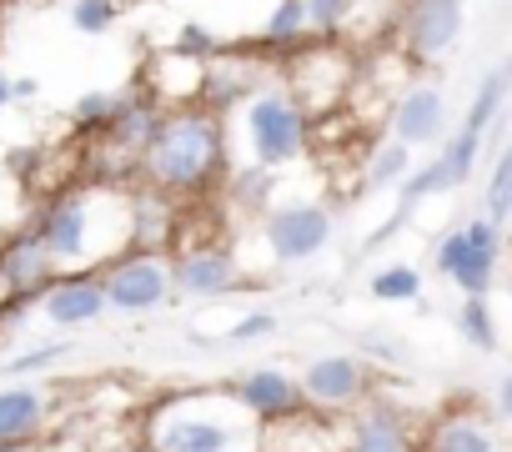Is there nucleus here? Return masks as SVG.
Segmentation results:
<instances>
[{
  "label": "nucleus",
  "instance_id": "f257e3e1",
  "mask_svg": "<svg viewBox=\"0 0 512 452\" xmlns=\"http://www.w3.org/2000/svg\"><path fill=\"white\" fill-rule=\"evenodd\" d=\"M31 232L46 242L61 272H101L136 247V191L71 186L36 211Z\"/></svg>",
  "mask_w": 512,
  "mask_h": 452
},
{
  "label": "nucleus",
  "instance_id": "f03ea898",
  "mask_svg": "<svg viewBox=\"0 0 512 452\" xmlns=\"http://www.w3.org/2000/svg\"><path fill=\"white\" fill-rule=\"evenodd\" d=\"M141 442L151 452H267V422L236 392H171L146 412Z\"/></svg>",
  "mask_w": 512,
  "mask_h": 452
},
{
  "label": "nucleus",
  "instance_id": "7ed1b4c3",
  "mask_svg": "<svg viewBox=\"0 0 512 452\" xmlns=\"http://www.w3.org/2000/svg\"><path fill=\"white\" fill-rule=\"evenodd\" d=\"M226 166V121L211 111V106H176V111H161L146 151L136 156V176L141 186L181 201V196H196L206 191Z\"/></svg>",
  "mask_w": 512,
  "mask_h": 452
},
{
  "label": "nucleus",
  "instance_id": "20e7f679",
  "mask_svg": "<svg viewBox=\"0 0 512 452\" xmlns=\"http://www.w3.org/2000/svg\"><path fill=\"white\" fill-rule=\"evenodd\" d=\"M221 121H226V161L236 151V166L287 171L307 156V106L292 96L287 81L256 86Z\"/></svg>",
  "mask_w": 512,
  "mask_h": 452
},
{
  "label": "nucleus",
  "instance_id": "39448f33",
  "mask_svg": "<svg viewBox=\"0 0 512 452\" xmlns=\"http://www.w3.org/2000/svg\"><path fill=\"white\" fill-rule=\"evenodd\" d=\"M437 277L452 282L462 297L472 292H492L497 282V262H502V221L492 216H472L462 226H452V232L437 242Z\"/></svg>",
  "mask_w": 512,
  "mask_h": 452
},
{
  "label": "nucleus",
  "instance_id": "423d86ee",
  "mask_svg": "<svg viewBox=\"0 0 512 452\" xmlns=\"http://www.w3.org/2000/svg\"><path fill=\"white\" fill-rule=\"evenodd\" d=\"M101 287H106L111 312L141 317V312H151V307H161V302L176 297L171 257L156 252V247H131V252H121L116 262L101 267Z\"/></svg>",
  "mask_w": 512,
  "mask_h": 452
},
{
  "label": "nucleus",
  "instance_id": "0eeeda50",
  "mask_svg": "<svg viewBox=\"0 0 512 452\" xmlns=\"http://www.w3.org/2000/svg\"><path fill=\"white\" fill-rule=\"evenodd\" d=\"M262 247L272 252V262L282 267H302L312 257H322L332 247V211L322 201H282V206H267L262 211Z\"/></svg>",
  "mask_w": 512,
  "mask_h": 452
},
{
  "label": "nucleus",
  "instance_id": "6e6552de",
  "mask_svg": "<svg viewBox=\"0 0 512 452\" xmlns=\"http://www.w3.org/2000/svg\"><path fill=\"white\" fill-rule=\"evenodd\" d=\"M462 21H467V0H402L397 41L417 66H437L462 41Z\"/></svg>",
  "mask_w": 512,
  "mask_h": 452
},
{
  "label": "nucleus",
  "instance_id": "1a4fd4ad",
  "mask_svg": "<svg viewBox=\"0 0 512 452\" xmlns=\"http://www.w3.org/2000/svg\"><path fill=\"white\" fill-rule=\"evenodd\" d=\"M302 392H307V407H317V412H352L367 402L372 372L357 352H322L307 362Z\"/></svg>",
  "mask_w": 512,
  "mask_h": 452
},
{
  "label": "nucleus",
  "instance_id": "9d476101",
  "mask_svg": "<svg viewBox=\"0 0 512 452\" xmlns=\"http://www.w3.org/2000/svg\"><path fill=\"white\" fill-rule=\"evenodd\" d=\"M36 312L61 327V332H76V327H91L111 312L106 302V287H101V272H61L41 297H36Z\"/></svg>",
  "mask_w": 512,
  "mask_h": 452
},
{
  "label": "nucleus",
  "instance_id": "9b49d317",
  "mask_svg": "<svg viewBox=\"0 0 512 452\" xmlns=\"http://www.w3.org/2000/svg\"><path fill=\"white\" fill-rule=\"evenodd\" d=\"M56 277H61V267L31 226L26 232H6V247H0V287H6L11 302H36Z\"/></svg>",
  "mask_w": 512,
  "mask_h": 452
},
{
  "label": "nucleus",
  "instance_id": "f8f14e48",
  "mask_svg": "<svg viewBox=\"0 0 512 452\" xmlns=\"http://www.w3.org/2000/svg\"><path fill=\"white\" fill-rule=\"evenodd\" d=\"M332 442H337V452H422L412 422L397 407H387V402L352 407L342 437H332Z\"/></svg>",
  "mask_w": 512,
  "mask_h": 452
},
{
  "label": "nucleus",
  "instance_id": "ddd939ff",
  "mask_svg": "<svg viewBox=\"0 0 512 452\" xmlns=\"http://www.w3.org/2000/svg\"><path fill=\"white\" fill-rule=\"evenodd\" d=\"M387 131L397 141H407L412 151L417 146H442L447 141V96H442V86H432V81L407 86L387 111Z\"/></svg>",
  "mask_w": 512,
  "mask_h": 452
},
{
  "label": "nucleus",
  "instance_id": "4468645a",
  "mask_svg": "<svg viewBox=\"0 0 512 452\" xmlns=\"http://www.w3.org/2000/svg\"><path fill=\"white\" fill-rule=\"evenodd\" d=\"M231 392H236L256 417H262L267 427H272V422H292V417H302V407H307L302 377H292V372H282V367H251V372L236 377Z\"/></svg>",
  "mask_w": 512,
  "mask_h": 452
},
{
  "label": "nucleus",
  "instance_id": "2eb2a0df",
  "mask_svg": "<svg viewBox=\"0 0 512 452\" xmlns=\"http://www.w3.org/2000/svg\"><path fill=\"white\" fill-rule=\"evenodd\" d=\"M241 277L236 257L226 247H181L171 257V282H176V297H191V302H211L221 292H231Z\"/></svg>",
  "mask_w": 512,
  "mask_h": 452
},
{
  "label": "nucleus",
  "instance_id": "dca6fc26",
  "mask_svg": "<svg viewBox=\"0 0 512 452\" xmlns=\"http://www.w3.org/2000/svg\"><path fill=\"white\" fill-rule=\"evenodd\" d=\"M422 452H512V437L492 417H482L472 407H452L427 427Z\"/></svg>",
  "mask_w": 512,
  "mask_h": 452
},
{
  "label": "nucleus",
  "instance_id": "f3484780",
  "mask_svg": "<svg viewBox=\"0 0 512 452\" xmlns=\"http://www.w3.org/2000/svg\"><path fill=\"white\" fill-rule=\"evenodd\" d=\"M51 412H56V397L36 382L0 387V442H11V447L41 442V432L51 427Z\"/></svg>",
  "mask_w": 512,
  "mask_h": 452
},
{
  "label": "nucleus",
  "instance_id": "a211bd4d",
  "mask_svg": "<svg viewBox=\"0 0 512 452\" xmlns=\"http://www.w3.org/2000/svg\"><path fill=\"white\" fill-rule=\"evenodd\" d=\"M507 96H512V61L492 66V71L477 81L472 106H467V116H462L457 126H467V131H477V136H492V126H497V116H502Z\"/></svg>",
  "mask_w": 512,
  "mask_h": 452
},
{
  "label": "nucleus",
  "instance_id": "6ab92c4d",
  "mask_svg": "<svg viewBox=\"0 0 512 452\" xmlns=\"http://www.w3.org/2000/svg\"><path fill=\"white\" fill-rule=\"evenodd\" d=\"M362 0H302V16H307V36L312 41H337L352 31Z\"/></svg>",
  "mask_w": 512,
  "mask_h": 452
},
{
  "label": "nucleus",
  "instance_id": "aec40b11",
  "mask_svg": "<svg viewBox=\"0 0 512 452\" xmlns=\"http://www.w3.org/2000/svg\"><path fill=\"white\" fill-rule=\"evenodd\" d=\"M412 166H417V161H412V146H407V141H397V136H387V141L367 156V186H372V191L402 186Z\"/></svg>",
  "mask_w": 512,
  "mask_h": 452
},
{
  "label": "nucleus",
  "instance_id": "412c9836",
  "mask_svg": "<svg viewBox=\"0 0 512 452\" xmlns=\"http://www.w3.org/2000/svg\"><path fill=\"white\" fill-rule=\"evenodd\" d=\"M397 191H402V206H397V211L407 216V211H412V206H422L427 196H442V191H457V186H452V171H447V161L432 151V161L412 166V171H407V181H402Z\"/></svg>",
  "mask_w": 512,
  "mask_h": 452
},
{
  "label": "nucleus",
  "instance_id": "4be33fe9",
  "mask_svg": "<svg viewBox=\"0 0 512 452\" xmlns=\"http://www.w3.org/2000/svg\"><path fill=\"white\" fill-rule=\"evenodd\" d=\"M367 292L377 302H417L422 297V272L412 262H382L372 277H367Z\"/></svg>",
  "mask_w": 512,
  "mask_h": 452
},
{
  "label": "nucleus",
  "instance_id": "5701e85b",
  "mask_svg": "<svg viewBox=\"0 0 512 452\" xmlns=\"http://www.w3.org/2000/svg\"><path fill=\"white\" fill-rule=\"evenodd\" d=\"M457 332L472 342V352H492V347H497V312L487 307V292L462 297V307H457Z\"/></svg>",
  "mask_w": 512,
  "mask_h": 452
},
{
  "label": "nucleus",
  "instance_id": "b1692460",
  "mask_svg": "<svg viewBox=\"0 0 512 452\" xmlns=\"http://www.w3.org/2000/svg\"><path fill=\"white\" fill-rule=\"evenodd\" d=\"M262 41H267L272 51L312 46V36H307V16H302V0H282V6L267 16V26H262Z\"/></svg>",
  "mask_w": 512,
  "mask_h": 452
},
{
  "label": "nucleus",
  "instance_id": "393cba45",
  "mask_svg": "<svg viewBox=\"0 0 512 452\" xmlns=\"http://www.w3.org/2000/svg\"><path fill=\"white\" fill-rule=\"evenodd\" d=\"M482 151H487V136H477V131H467V126H457V131L442 141V151H437V156L447 161L452 186H467V181H472V171H477Z\"/></svg>",
  "mask_w": 512,
  "mask_h": 452
},
{
  "label": "nucleus",
  "instance_id": "a878e982",
  "mask_svg": "<svg viewBox=\"0 0 512 452\" xmlns=\"http://www.w3.org/2000/svg\"><path fill=\"white\" fill-rule=\"evenodd\" d=\"M121 101H126V96H116V91H86V96H76V101H71V126H76V131L101 136V131L116 121Z\"/></svg>",
  "mask_w": 512,
  "mask_h": 452
},
{
  "label": "nucleus",
  "instance_id": "bb28decb",
  "mask_svg": "<svg viewBox=\"0 0 512 452\" xmlns=\"http://www.w3.org/2000/svg\"><path fill=\"white\" fill-rule=\"evenodd\" d=\"M482 201H487V216L507 226V216H512V141H507V146L497 151V161H492V176H487V191H482Z\"/></svg>",
  "mask_w": 512,
  "mask_h": 452
},
{
  "label": "nucleus",
  "instance_id": "cd10ccee",
  "mask_svg": "<svg viewBox=\"0 0 512 452\" xmlns=\"http://www.w3.org/2000/svg\"><path fill=\"white\" fill-rule=\"evenodd\" d=\"M66 16H71V26L81 36H106L121 21V0H71Z\"/></svg>",
  "mask_w": 512,
  "mask_h": 452
},
{
  "label": "nucleus",
  "instance_id": "c85d7f7f",
  "mask_svg": "<svg viewBox=\"0 0 512 452\" xmlns=\"http://www.w3.org/2000/svg\"><path fill=\"white\" fill-rule=\"evenodd\" d=\"M176 51H181V56H196V61H211V56H221L226 46H221V36H211V26L186 21V26L176 31Z\"/></svg>",
  "mask_w": 512,
  "mask_h": 452
},
{
  "label": "nucleus",
  "instance_id": "c756f323",
  "mask_svg": "<svg viewBox=\"0 0 512 452\" xmlns=\"http://www.w3.org/2000/svg\"><path fill=\"white\" fill-rule=\"evenodd\" d=\"M66 352H71L66 342H46V347H31V352L11 357V362H6V372H11V377H36V372H51Z\"/></svg>",
  "mask_w": 512,
  "mask_h": 452
},
{
  "label": "nucleus",
  "instance_id": "7c9ffc66",
  "mask_svg": "<svg viewBox=\"0 0 512 452\" xmlns=\"http://www.w3.org/2000/svg\"><path fill=\"white\" fill-rule=\"evenodd\" d=\"M277 317L272 312H246L241 322H231V342H251V337H272Z\"/></svg>",
  "mask_w": 512,
  "mask_h": 452
},
{
  "label": "nucleus",
  "instance_id": "2f4dec72",
  "mask_svg": "<svg viewBox=\"0 0 512 452\" xmlns=\"http://www.w3.org/2000/svg\"><path fill=\"white\" fill-rule=\"evenodd\" d=\"M497 412L512 422V372H502V382H497Z\"/></svg>",
  "mask_w": 512,
  "mask_h": 452
},
{
  "label": "nucleus",
  "instance_id": "473e14b6",
  "mask_svg": "<svg viewBox=\"0 0 512 452\" xmlns=\"http://www.w3.org/2000/svg\"><path fill=\"white\" fill-rule=\"evenodd\" d=\"M6 106H16V76L0 71V111H6Z\"/></svg>",
  "mask_w": 512,
  "mask_h": 452
},
{
  "label": "nucleus",
  "instance_id": "72a5a7b5",
  "mask_svg": "<svg viewBox=\"0 0 512 452\" xmlns=\"http://www.w3.org/2000/svg\"><path fill=\"white\" fill-rule=\"evenodd\" d=\"M36 91H41V86H36L31 76H16V101H36Z\"/></svg>",
  "mask_w": 512,
  "mask_h": 452
},
{
  "label": "nucleus",
  "instance_id": "f704fd0d",
  "mask_svg": "<svg viewBox=\"0 0 512 452\" xmlns=\"http://www.w3.org/2000/svg\"><path fill=\"white\" fill-rule=\"evenodd\" d=\"M0 452H31V447H11V442H0Z\"/></svg>",
  "mask_w": 512,
  "mask_h": 452
},
{
  "label": "nucleus",
  "instance_id": "c9c22d12",
  "mask_svg": "<svg viewBox=\"0 0 512 452\" xmlns=\"http://www.w3.org/2000/svg\"><path fill=\"white\" fill-rule=\"evenodd\" d=\"M126 452H151V447H146V442H141V447H126Z\"/></svg>",
  "mask_w": 512,
  "mask_h": 452
},
{
  "label": "nucleus",
  "instance_id": "e433bc0d",
  "mask_svg": "<svg viewBox=\"0 0 512 452\" xmlns=\"http://www.w3.org/2000/svg\"><path fill=\"white\" fill-rule=\"evenodd\" d=\"M6 176H11V171H6V161H0V181H6Z\"/></svg>",
  "mask_w": 512,
  "mask_h": 452
},
{
  "label": "nucleus",
  "instance_id": "4c0bfd02",
  "mask_svg": "<svg viewBox=\"0 0 512 452\" xmlns=\"http://www.w3.org/2000/svg\"><path fill=\"white\" fill-rule=\"evenodd\" d=\"M0 247H6V232H0Z\"/></svg>",
  "mask_w": 512,
  "mask_h": 452
},
{
  "label": "nucleus",
  "instance_id": "58836bf2",
  "mask_svg": "<svg viewBox=\"0 0 512 452\" xmlns=\"http://www.w3.org/2000/svg\"><path fill=\"white\" fill-rule=\"evenodd\" d=\"M267 452H282V447H267Z\"/></svg>",
  "mask_w": 512,
  "mask_h": 452
},
{
  "label": "nucleus",
  "instance_id": "ea45409f",
  "mask_svg": "<svg viewBox=\"0 0 512 452\" xmlns=\"http://www.w3.org/2000/svg\"><path fill=\"white\" fill-rule=\"evenodd\" d=\"M507 226H512V216H507Z\"/></svg>",
  "mask_w": 512,
  "mask_h": 452
}]
</instances>
